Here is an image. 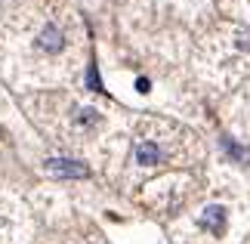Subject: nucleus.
<instances>
[{
	"mask_svg": "<svg viewBox=\"0 0 250 244\" xmlns=\"http://www.w3.org/2000/svg\"><path fill=\"white\" fill-rule=\"evenodd\" d=\"M43 167H46V173H53V177H74V179H81V177L90 173L86 164L74 161V158H46Z\"/></svg>",
	"mask_w": 250,
	"mask_h": 244,
	"instance_id": "1",
	"label": "nucleus"
},
{
	"mask_svg": "<svg viewBox=\"0 0 250 244\" xmlns=\"http://www.w3.org/2000/svg\"><path fill=\"white\" fill-rule=\"evenodd\" d=\"M37 46H41L43 53H59L65 46V37H62V31L56 25H46L41 31V37H37Z\"/></svg>",
	"mask_w": 250,
	"mask_h": 244,
	"instance_id": "2",
	"label": "nucleus"
},
{
	"mask_svg": "<svg viewBox=\"0 0 250 244\" xmlns=\"http://www.w3.org/2000/svg\"><path fill=\"white\" fill-rule=\"evenodd\" d=\"M136 161L139 164H158V161H164V152H161L155 142H139L136 145Z\"/></svg>",
	"mask_w": 250,
	"mask_h": 244,
	"instance_id": "3",
	"label": "nucleus"
},
{
	"mask_svg": "<svg viewBox=\"0 0 250 244\" xmlns=\"http://www.w3.org/2000/svg\"><path fill=\"white\" fill-rule=\"evenodd\" d=\"M204 222H207V226H210V229H213L216 235H219V232H223V222H226V210L219 207V204L207 207V210H204Z\"/></svg>",
	"mask_w": 250,
	"mask_h": 244,
	"instance_id": "4",
	"label": "nucleus"
},
{
	"mask_svg": "<svg viewBox=\"0 0 250 244\" xmlns=\"http://www.w3.org/2000/svg\"><path fill=\"white\" fill-rule=\"evenodd\" d=\"M86 84H90V90L102 93V84H99V71H96V65H90V74H86Z\"/></svg>",
	"mask_w": 250,
	"mask_h": 244,
	"instance_id": "5",
	"label": "nucleus"
},
{
	"mask_svg": "<svg viewBox=\"0 0 250 244\" xmlns=\"http://www.w3.org/2000/svg\"><path fill=\"white\" fill-rule=\"evenodd\" d=\"M136 87H139V93H148V81H146V77H139Z\"/></svg>",
	"mask_w": 250,
	"mask_h": 244,
	"instance_id": "6",
	"label": "nucleus"
}]
</instances>
